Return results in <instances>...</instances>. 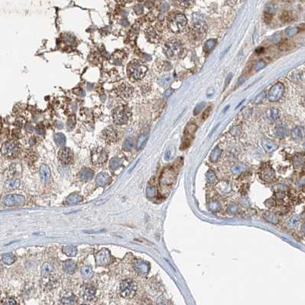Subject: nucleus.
<instances>
[{
	"label": "nucleus",
	"instance_id": "obj_1",
	"mask_svg": "<svg viewBox=\"0 0 305 305\" xmlns=\"http://www.w3.org/2000/svg\"><path fill=\"white\" fill-rule=\"evenodd\" d=\"M148 68L144 63L138 60L132 61L127 67V73L129 78L133 81L140 80L145 77Z\"/></svg>",
	"mask_w": 305,
	"mask_h": 305
},
{
	"label": "nucleus",
	"instance_id": "obj_2",
	"mask_svg": "<svg viewBox=\"0 0 305 305\" xmlns=\"http://www.w3.org/2000/svg\"><path fill=\"white\" fill-rule=\"evenodd\" d=\"M187 18L181 13L172 14L167 18V25L171 31L174 33H178V32L183 31V29L187 25Z\"/></svg>",
	"mask_w": 305,
	"mask_h": 305
},
{
	"label": "nucleus",
	"instance_id": "obj_3",
	"mask_svg": "<svg viewBox=\"0 0 305 305\" xmlns=\"http://www.w3.org/2000/svg\"><path fill=\"white\" fill-rule=\"evenodd\" d=\"M164 53L172 59H177L183 53V46L180 41L171 40L164 45Z\"/></svg>",
	"mask_w": 305,
	"mask_h": 305
},
{
	"label": "nucleus",
	"instance_id": "obj_4",
	"mask_svg": "<svg viewBox=\"0 0 305 305\" xmlns=\"http://www.w3.org/2000/svg\"><path fill=\"white\" fill-rule=\"evenodd\" d=\"M2 155L8 158H14L17 157L20 152V145L16 141H8L5 142L1 148Z\"/></svg>",
	"mask_w": 305,
	"mask_h": 305
},
{
	"label": "nucleus",
	"instance_id": "obj_5",
	"mask_svg": "<svg viewBox=\"0 0 305 305\" xmlns=\"http://www.w3.org/2000/svg\"><path fill=\"white\" fill-rule=\"evenodd\" d=\"M137 291L135 283L131 279L123 281L119 286V293L122 297L125 298H132L135 296Z\"/></svg>",
	"mask_w": 305,
	"mask_h": 305
},
{
	"label": "nucleus",
	"instance_id": "obj_6",
	"mask_svg": "<svg viewBox=\"0 0 305 305\" xmlns=\"http://www.w3.org/2000/svg\"><path fill=\"white\" fill-rule=\"evenodd\" d=\"M130 113L125 106H119L114 109L113 113V121L117 125H124L129 119Z\"/></svg>",
	"mask_w": 305,
	"mask_h": 305
},
{
	"label": "nucleus",
	"instance_id": "obj_7",
	"mask_svg": "<svg viewBox=\"0 0 305 305\" xmlns=\"http://www.w3.org/2000/svg\"><path fill=\"white\" fill-rule=\"evenodd\" d=\"M96 265L99 266H106L109 265L112 261L111 254L107 249H102L95 255Z\"/></svg>",
	"mask_w": 305,
	"mask_h": 305
},
{
	"label": "nucleus",
	"instance_id": "obj_8",
	"mask_svg": "<svg viewBox=\"0 0 305 305\" xmlns=\"http://www.w3.org/2000/svg\"><path fill=\"white\" fill-rule=\"evenodd\" d=\"M284 92V86L282 83H277L272 86L269 92L268 98L271 102H277L281 99Z\"/></svg>",
	"mask_w": 305,
	"mask_h": 305
},
{
	"label": "nucleus",
	"instance_id": "obj_9",
	"mask_svg": "<svg viewBox=\"0 0 305 305\" xmlns=\"http://www.w3.org/2000/svg\"><path fill=\"white\" fill-rule=\"evenodd\" d=\"M92 162L96 165H101L104 164L108 159V153L104 148H97L92 152Z\"/></svg>",
	"mask_w": 305,
	"mask_h": 305
},
{
	"label": "nucleus",
	"instance_id": "obj_10",
	"mask_svg": "<svg viewBox=\"0 0 305 305\" xmlns=\"http://www.w3.org/2000/svg\"><path fill=\"white\" fill-rule=\"evenodd\" d=\"M2 202L8 206H21L25 203V198L22 195L17 194H8L3 198Z\"/></svg>",
	"mask_w": 305,
	"mask_h": 305
},
{
	"label": "nucleus",
	"instance_id": "obj_11",
	"mask_svg": "<svg viewBox=\"0 0 305 305\" xmlns=\"http://www.w3.org/2000/svg\"><path fill=\"white\" fill-rule=\"evenodd\" d=\"M206 33V25L202 22L195 23L191 30V35L195 40L202 38Z\"/></svg>",
	"mask_w": 305,
	"mask_h": 305
},
{
	"label": "nucleus",
	"instance_id": "obj_12",
	"mask_svg": "<svg viewBox=\"0 0 305 305\" xmlns=\"http://www.w3.org/2000/svg\"><path fill=\"white\" fill-rule=\"evenodd\" d=\"M133 92V88L127 84H123L116 89V94L122 99H127L131 96Z\"/></svg>",
	"mask_w": 305,
	"mask_h": 305
},
{
	"label": "nucleus",
	"instance_id": "obj_13",
	"mask_svg": "<svg viewBox=\"0 0 305 305\" xmlns=\"http://www.w3.org/2000/svg\"><path fill=\"white\" fill-rule=\"evenodd\" d=\"M58 157L63 164H69L74 158L72 151L68 148H62L58 152Z\"/></svg>",
	"mask_w": 305,
	"mask_h": 305
},
{
	"label": "nucleus",
	"instance_id": "obj_14",
	"mask_svg": "<svg viewBox=\"0 0 305 305\" xmlns=\"http://www.w3.org/2000/svg\"><path fill=\"white\" fill-rule=\"evenodd\" d=\"M103 137L106 140V142H109V143H113L117 140V133L115 128L109 126L103 130Z\"/></svg>",
	"mask_w": 305,
	"mask_h": 305
},
{
	"label": "nucleus",
	"instance_id": "obj_15",
	"mask_svg": "<svg viewBox=\"0 0 305 305\" xmlns=\"http://www.w3.org/2000/svg\"><path fill=\"white\" fill-rule=\"evenodd\" d=\"M96 290L91 284H86L83 289V297L87 301H92L96 297Z\"/></svg>",
	"mask_w": 305,
	"mask_h": 305
},
{
	"label": "nucleus",
	"instance_id": "obj_16",
	"mask_svg": "<svg viewBox=\"0 0 305 305\" xmlns=\"http://www.w3.org/2000/svg\"><path fill=\"white\" fill-rule=\"evenodd\" d=\"M110 182V177L108 173L103 172L98 174L96 177V184L99 187H104Z\"/></svg>",
	"mask_w": 305,
	"mask_h": 305
},
{
	"label": "nucleus",
	"instance_id": "obj_17",
	"mask_svg": "<svg viewBox=\"0 0 305 305\" xmlns=\"http://www.w3.org/2000/svg\"><path fill=\"white\" fill-rule=\"evenodd\" d=\"M134 268H135V271H136L138 273L141 274H145L148 273V270H149V265L148 263L145 262H142V261H136L134 263Z\"/></svg>",
	"mask_w": 305,
	"mask_h": 305
},
{
	"label": "nucleus",
	"instance_id": "obj_18",
	"mask_svg": "<svg viewBox=\"0 0 305 305\" xmlns=\"http://www.w3.org/2000/svg\"><path fill=\"white\" fill-rule=\"evenodd\" d=\"M63 269L67 273L74 274L77 269V265L74 261L67 260L63 264Z\"/></svg>",
	"mask_w": 305,
	"mask_h": 305
},
{
	"label": "nucleus",
	"instance_id": "obj_19",
	"mask_svg": "<svg viewBox=\"0 0 305 305\" xmlns=\"http://www.w3.org/2000/svg\"><path fill=\"white\" fill-rule=\"evenodd\" d=\"M262 169H263V170L262 171V179L269 181L274 178V171L272 170V167H271L270 166H264Z\"/></svg>",
	"mask_w": 305,
	"mask_h": 305
},
{
	"label": "nucleus",
	"instance_id": "obj_20",
	"mask_svg": "<svg viewBox=\"0 0 305 305\" xmlns=\"http://www.w3.org/2000/svg\"><path fill=\"white\" fill-rule=\"evenodd\" d=\"M94 172L92 169L90 168H84L80 172L79 177L82 181H87L91 180L94 177Z\"/></svg>",
	"mask_w": 305,
	"mask_h": 305
},
{
	"label": "nucleus",
	"instance_id": "obj_21",
	"mask_svg": "<svg viewBox=\"0 0 305 305\" xmlns=\"http://www.w3.org/2000/svg\"><path fill=\"white\" fill-rule=\"evenodd\" d=\"M83 200H84V198H83L82 196L77 194V193H73V194H70L67 196V200H66V203L67 204H77V203L82 202Z\"/></svg>",
	"mask_w": 305,
	"mask_h": 305
},
{
	"label": "nucleus",
	"instance_id": "obj_22",
	"mask_svg": "<svg viewBox=\"0 0 305 305\" xmlns=\"http://www.w3.org/2000/svg\"><path fill=\"white\" fill-rule=\"evenodd\" d=\"M20 186V181L18 179H9L5 183V187L7 191H13Z\"/></svg>",
	"mask_w": 305,
	"mask_h": 305
},
{
	"label": "nucleus",
	"instance_id": "obj_23",
	"mask_svg": "<svg viewBox=\"0 0 305 305\" xmlns=\"http://www.w3.org/2000/svg\"><path fill=\"white\" fill-rule=\"evenodd\" d=\"M40 176L42 181H47L51 177V171L46 164H42L40 167Z\"/></svg>",
	"mask_w": 305,
	"mask_h": 305
},
{
	"label": "nucleus",
	"instance_id": "obj_24",
	"mask_svg": "<svg viewBox=\"0 0 305 305\" xmlns=\"http://www.w3.org/2000/svg\"><path fill=\"white\" fill-rule=\"evenodd\" d=\"M63 252L68 257H74L77 254V249L74 245H66L63 248Z\"/></svg>",
	"mask_w": 305,
	"mask_h": 305
},
{
	"label": "nucleus",
	"instance_id": "obj_25",
	"mask_svg": "<svg viewBox=\"0 0 305 305\" xmlns=\"http://www.w3.org/2000/svg\"><path fill=\"white\" fill-rule=\"evenodd\" d=\"M81 275L84 279H90L93 277L94 275V272H93L91 267L89 265H84L81 268Z\"/></svg>",
	"mask_w": 305,
	"mask_h": 305
},
{
	"label": "nucleus",
	"instance_id": "obj_26",
	"mask_svg": "<svg viewBox=\"0 0 305 305\" xmlns=\"http://www.w3.org/2000/svg\"><path fill=\"white\" fill-rule=\"evenodd\" d=\"M304 135V128L301 127H296L292 131V137L294 140L300 141L302 139Z\"/></svg>",
	"mask_w": 305,
	"mask_h": 305
},
{
	"label": "nucleus",
	"instance_id": "obj_27",
	"mask_svg": "<svg viewBox=\"0 0 305 305\" xmlns=\"http://www.w3.org/2000/svg\"><path fill=\"white\" fill-rule=\"evenodd\" d=\"M54 140L58 146L63 147L66 143V137L63 133H56L54 136Z\"/></svg>",
	"mask_w": 305,
	"mask_h": 305
},
{
	"label": "nucleus",
	"instance_id": "obj_28",
	"mask_svg": "<svg viewBox=\"0 0 305 305\" xmlns=\"http://www.w3.org/2000/svg\"><path fill=\"white\" fill-rule=\"evenodd\" d=\"M281 20L284 22H289L293 21L294 19V14L292 12L290 11H284V12L281 15L280 17Z\"/></svg>",
	"mask_w": 305,
	"mask_h": 305
},
{
	"label": "nucleus",
	"instance_id": "obj_29",
	"mask_svg": "<svg viewBox=\"0 0 305 305\" xmlns=\"http://www.w3.org/2000/svg\"><path fill=\"white\" fill-rule=\"evenodd\" d=\"M275 134L279 138H284L288 135V129L286 127L279 125L275 128Z\"/></svg>",
	"mask_w": 305,
	"mask_h": 305
},
{
	"label": "nucleus",
	"instance_id": "obj_30",
	"mask_svg": "<svg viewBox=\"0 0 305 305\" xmlns=\"http://www.w3.org/2000/svg\"><path fill=\"white\" fill-rule=\"evenodd\" d=\"M263 147L265 148V150L268 152H272L277 148V145L274 144V142H272V141H269V140H265V141L263 142Z\"/></svg>",
	"mask_w": 305,
	"mask_h": 305
},
{
	"label": "nucleus",
	"instance_id": "obj_31",
	"mask_svg": "<svg viewBox=\"0 0 305 305\" xmlns=\"http://www.w3.org/2000/svg\"><path fill=\"white\" fill-rule=\"evenodd\" d=\"M268 116L271 119L274 120V121H277L280 119V112L275 108H272L268 112Z\"/></svg>",
	"mask_w": 305,
	"mask_h": 305
},
{
	"label": "nucleus",
	"instance_id": "obj_32",
	"mask_svg": "<svg viewBox=\"0 0 305 305\" xmlns=\"http://www.w3.org/2000/svg\"><path fill=\"white\" fill-rule=\"evenodd\" d=\"M16 261V256L12 253H6L3 255L2 262L6 265H12Z\"/></svg>",
	"mask_w": 305,
	"mask_h": 305
},
{
	"label": "nucleus",
	"instance_id": "obj_33",
	"mask_svg": "<svg viewBox=\"0 0 305 305\" xmlns=\"http://www.w3.org/2000/svg\"><path fill=\"white\" fill-rule=\"evenodd\" d=\"M122 162H123V161H122L120 158H119V157H113L109 162L110 168H111L113 171L116 170V169L121 165Z\"/></svg>",
	"mask_w": 305,
	"mask_h": 305
},
{
	"label": "nucleus",
	"instance_id": "obj_34",
	"mask_svg": "<svg viewBox=\"0 0 305 305\" xmlns=\"http://www.w3.org/2000/svg\"><path fill=\"white\" fill-rule=\"evenodd\" d=\"M53 266L51 265L50 263L48 262H45L42 265V269H41V273L42 275L44 276H47L49 274L53 272Z\"/></svg>",
	"mask_w": 305,
	"mask_h": 305
},
{
	"label": "nucleus",
	"instance_id": "obj_35",
	"mask_svg": "<svg viewBox=\"0 0 305 305\" xmlns=\"http://www.w3.org/2000/svg\"><path fill=\"white\" fill-rule=\"evenodd\" d=\"M216 44V41L215 39H210L208 41H206L205 42L204 45H203V51L205 52H209L211 51L212 49L215 47Z\"/></svg>",
	"mask_w": 305,
	"mask_h": 305
},
{
	"label": "nucleus",
	"instance_id": "obj_36",
	"mask_svg": "<svg viewBox=\"0 0 305 305\" xmlns=\"http://www.w3.org/2000/svg\"><path fill=\"white\" fill-rule=\"evenodd\" d=\"M172 80H173L172 75H171V74H167V75L164 76V77H162V78L158 80V84H160L161 86H164L170 84Z\"/></svg>",
	"mask_w": 305,
	"mask_h": 305
},
{
	"label": "nucleus",
	"instance_id": "obj_37",
	"mask_svg": "<svg viewBox=\"0 0 305 305\" xmlns=\"http://www.w3.org/2000/svg\"><path fill=\"white\" fill-rule=\"evenodd\" d=\"M299 31V28L296 26H291L285 30V34L288 37H292L297 35Z\"/></svg>",
	"mask_w": 305,
	"mask_h": 305
},
{
	"label": "nucleus",
	"instance_id": "obj_38",
	"mask_svg": "<svg viewBox=\"0 0 305 305\" xmlns=\"http://www.w3.org/2000/svg\"><path fill=\"white\" fill-rule=\"evenodd\" d=\"M146 35L148 36L149 40L152 41H157V38H158V35H157L156 31H155V30H154L153 28H152L147 31Z\"/></svg>",
	"mask_w": 305,
	"mask_h": 305
},
{
	"label": "nucleus",
	"instance_id": "obj_39",
	"mask_svg": "<svg viewBox=\"0 0 305 305\" xmlns=\"http://www.w3.org/2000/svg\"><path fill=\"white\" fill-rule=\"evenodd\" d=\"M220 155H221V150L219 148H216L211 153V160L212 162H216L219 159Z\"/></svg>",
	"mask_w": 305,
	"mask_h": 305
},
{
	"label": "nucleus",
	"instance_id": "obj_40",
	"mask_svg": "<svg viewBox=\"0 0 305 305\" xmlns=\"http://www.w3.org/2000/svg\"><path fill=\"white\" fill-rule=\"evenodd\" d=\"M133 146H134V143L133 140H132L131 138H128V139L125 140L124 144H123V149H124L125 151L128 152V151H131L132 149H133Z\"/></svg>",
	"mask_w": 305,
	"mask_h": 305
},
{
	"label": "nucleus",
	"instance_id": "obj_41",
	"mask_svg": "<svg viewBox=\"0 0 305 305\" xmlns=\"http://www.w3.org/2000/svg\"><path fill=\"white\" fill-rule=\"evenodd\" d=\"M146 140H147V135H142L138 139V142H137V148L138 149L141 148L144 145V144H145V142Z\"/></svg>",
	"mask_w": 305,
	"mask_h": 305
},
{
	"label": "nucleus",
	"instance_id": "obj_42",
	"mask_svg": "<svg viewBox=\"0 0 305 305\" xmlns=\"http://www.w3.org/2000/svg\"><path fill=\"white\" fill-rule=\"evenodd\" d=\"M75 300L74 298V296L73 294H71L70 296H67V297L64 298L62 299V304H74V301Z\"/></svg>",
	"mask_w": 305,
	"mask_h": 305
},
{
	"label": "nucleus",
	"instance_id": "obj_43",
	"mask_svg": "<svg viewBox=\"0 0 305 305\" xmlns=\"http://www.w3.org/2000/svg\"><path fill=\"white\" fill-rule=\"evenodd\" d=\"M289 77V78L294 77L293 79H291V80H298L301 79V72L300 71H293V72L291 73Z\"/></svg>",
	"mask_w": 305,
	"mask_h": 305
},
{
	"label": "nucleus",
	"instance_id": "obj_44",
	"mask_svg": "<svg viewBox=\"0 0 305 305\" xmlns=\"http://www.w3.org/2000/svg\"><path fill=\"white\" fill-rule=\"evenodd\" d=\"M205 105H206L205 104V103H200V104H198L194 110V114L195 115V116L199 114V113H201V111H202V109H203V107L205 106Z\"/></svg>",
	"mask_w": 305,
	"mask_h": 305
},
{
	"label": "nucleus",
	"instance_id": "obj_45",
	"mask_svg": "<svg viewBox=\"0 0 305 305\" xmlns=\"http://www.w3.org/2000/svg\"><path fill=\"white\" fill-rule=\"evenodd\" d=\"M1 304H8V305H9V304H16L17 302H16V301H15L14 299H13V298H6V299L3 300V301L1 302Z\"/></svg>",
	"mask_w": 305,
	"mask_h": 305
},
{
	"label": "nucleus",
	"instance_id": "obj_46",
	"mask_svg": "<svg viewBox=\"0 0 305 305\" xmlns=\"http://www.w3.org/2000/svg\"><path fill=\"white\" fill-rule=\"evenodd\" d=\"M265 66V62L262 61H259L256 62L255 64V70L259 71L260 70H262V68H264Z\"/></svg>",
	"mask_w": 305,
	"mask_h": 305
},
{
	"label": "nucleus",
	"instance_id": "obj_47",
	"mask_svg": "<svg viewBox=\"0 0 305 305\" xmlns=\"http://www.w3.org/2000/svg\"><path fill=\"white\" fill-rule=\"evenodd\" d=\"M274 7L273 6L270 5V6H269V7L266 8L265 13H268V14H270L272 16V15L274 14Z\"/></svg>",
	"mask_w": 305,
	"mask_h": 305
},
{
	"label": "nucleus",
	"instance_id": "obj_48",
	"mask_svg": "<svg viewBox=\"0 0 305 305\" xmlns=\"http://www.w3.org/2000/svg\"><path fill=\"white\" fill-rule=\"evenodd\" d=\"M134 10H135V12L137 13V14H141L142 12V10H143V8H142L141 5H137V6H135V8H134Z\"/></svg>",
	"mask_w": 305,
	"mask_h": 305
},
{
	"label": "nucleus",
	"instance_id": "obj_49",
	"mask_svg": "<svg viewBox=\"0 0 305 305\" xmlns=\"http://www.w3.org/2000/svg\"><path fill=\"white\" fill-rule=\"evenodd\" d=\"M35 130H36V133H38V135H44V134H45L44 128L42 126H41V125H38V126L35 128Z\"/></svg>",
	"mask_w": 305,
	"mask_h": 305
},
{
	"label": "nucleus",
	"instance_id": "obj_50",
	"mask_svg": "<svg viewBox=\"0 0 305 305\" xmlns=\"http://www.w3.org/2000/svg\"><path fill=\"white\" fill-rule=\"evenodd\" d=\"M172 92H173V91H172V90L171 89V88H168V89H167V90H166L165 92H164V98H166V99H167V98H168L169 96H170L171 95H172Z\"/></svg>",
	"mask_w": 305,
	"mask_h": 305
},
{
	"label": "nucleus",
	"instance_id": "obj_51",
	"mask_svg": "<svg viewBox=\"0 0 305 305\" xmlns=\"http://www.w3.org/2000/svg\"><path fill=\"white\" fill-rule=\"evenodd\" d=\"M154 192H155V189L153 187H148L147 189V194L149 196H152L154 195Z\"/></svg>",
	"mask_w": 305,
	"mask_h": 305
},
{
	"label": "nucleus",
	"instance_id": "obj_52",
	"mask_svg": "<svg viewBox=\"0 0 305 305\" xmlns=\"http://www.w3.org/2000/svg\"><path fill=\"white\" fill-rule=\"evenodd\" d=\"M272 15L268 14V13H265V16H264V18H265V21L266 22H269L272 19Z\"/></svg>",
	"mask_w": 305,
	"mask_h": 305
},
{
	"label": "nucleus",
	"instance_id": "obj_53",
	"mask_svg": "<svg viewBox=\"0 0 305 305\" xmlns=\"http://www.w3.org/2000/svg\"><path fill=\"white\" fill-rule=\"evenodd\" d=\"M210 111H211V109H206V111L203 113V116H202V118H203V119H206V118L209 116V113H210Z\"/></svg>",
	"mask_w": 305,
	"mask_h": 305
},
{
	"label": "nucleus",
	"instance_id": "obj_54",
	"mask_svg": "<svg viewBox=\"0 0 305 305\" xmlns=\"http://www.w3.org/2000/svg\"><path fill=\"white\" fill-rule=\"evenodd\" d=\"M16 125H18V127H21V126H22V125H24V119H18L16 121Z\"/></svg>",
	"mask_w": 305,
	"mask_h": 305
},
{
	"label": "nucleus",
	"instance_id": "obj_55",
	"mask_svg": "<svg viewBox=\"0 0 305 305\" xmlns=\"http://www.w3.org/2000/svg\"><path fill=\"white\" fill-rule=\"evenodd\" d=\"M26 130L27 131H28V132H32L34 130V128H33V126H32L31 125H28L26 126Z\"/></svg>",
	"mask_w": 305,
	"mask_h": 305
},
{
	"label": "nucleus",
	"instance_id": "obj_56",
	"mask_svg": "<svg viewBox=\"0 0 305 305\" xmlns=\"http://www.w3.org/2000/svg\"><path fill=\"white\" fill-rule=\"evenodd\" d=\"M298 222V219H296V217H292V219L291 220V223H292V224L295 225L296 223Z\"/></svg>",
	"mask_w": 305,
	"mask_h": 305
},
{
	"label": "nucleus",
	"instance_id": "obj_57",
	"mask_svg": "<svg viewBox=\"0 0 305 305\" xmlns=\"http://www.w3.org/2000/svg\"><path fill=\"white\" fill-rule=\"evenodd\" d=\"M245 80V79L244 78V77H240V80H238V84H241L242 83H243Z\"/></svg>",
	"mask_w": 305,
	"mask_h": 305
},
{
	"label": "nucleus",
	"instance_id": "obj_58",
	"mask_svg": "<svg viewBox=\"0 0 305 305\" xmlns=\"http://www.w3.org/2000/svg\"><path fill=\"white\" fill-rule=\"evenodd\" d=\"M181 1V2L182 3V4H187V3L189 2L191 0H180Z\"/></svg>",
	"mask_w": 305,
	"mask_h": 305
},
{
	"label": "nucleus",
	"instance_id": "obj_59",
	"mask_svg": "<svg viewBox=\"0 0 305 305\" xmlns=\"http://www.w3.org/2000/svg\"><path fill=\"white\" fill-rule=\"evenodd\" d=\"M264 51V49L262 48V47H260V48L257 49V50H256V52H259L258 54H261V53H262V51Z\"/></svg>",
	"mask_w": 305,
	"mask_h": 305
},
{
	"label": "nucleus",
	"instance_id": "obj_60",
	"mask_svg": "<svg viewBox=\"0 0 305 305\" xmlns=\"http://www.w3.org/2000/svg\"><path fill=\"white\" fill-rule=\"evenodd\" d=\"M230 76H231V75H230V76H229V77H228V78H227V80H226V86L228 85V83H229V81L230 80V78H231V77H230Z\"/></svg>",
	"mask_w": 305,
	"mask_h": 305
},
{
	"label": "nucleus",
	"instance_id": "obj_61",
	"mask_svg": "<svg viewBox=\"0 0 305 305\" xmlns=\"http://www.w3.org/2000/svg\"><path fill=\"white\" fill-rule=\"evenodd\" d=\"M244 101H245V99H243V101H242V102H241V103H240V104H239V105H238V106H236V109H237V108H239V107H240V106H241V105H242V104H243V102H244Z\"/></svg>",
	"mask_w": 305,
	"mask_h": 305
},
{
	"label": "nucleus",
	"instance_id": "obj_62",
	"mask_svg": "<svg viewBox=\"0 0 305 305\" xmlns=\"http://www.w3.org/2000/svg\"><path fill=\"white\" fill-rule=\"evenodd\" d=\"M284 1H286V2H291V0H284Z\"/></svg>",
	"mask_w": 305,
	"mask_h": 305
}]
</instances>
